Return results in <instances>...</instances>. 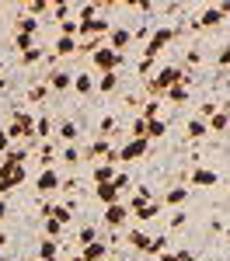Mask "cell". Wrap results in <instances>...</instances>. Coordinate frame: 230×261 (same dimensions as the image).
Returning <instances> with one entry per match:
<instances>
[{"label": "cell", "mask_w": 230, "mask_h": 261, "mask_svg": "<svg viewBox=\"0 0 230 261\" xmlns=\"http://www.w3.org/2000/svg\"><path fill=\"white\" fill-rule=\"evenodd\" d=\"M4 133H7L11 146L18 140H32V136H35V115H32V112H14V119H11V125H7Z\"/></svg>", "instance_id": "cell-1"}, {"label": "cell", "mask_w": 230, "mask_h": 261, "mask_svg": "<svg viewBox=\"0 0 230 261\" xmlns=\"http://www.w3.org/2000/svg\"><path fill=\"white\" fill-rule=\"evenodd\" d=\"M174 35H178V28H157V32H150V39H146V49H143V60H157V56H161V53H164L167 45H171V42H174Z\"/></svg>", "instance_id": "cell-2"}, {"label": "cell", "mask_w": 230, "mask_h": 261, "mask_svg": "<svg viewBox=\"0 0 230 261\" xmlns=\"http://www.w3.org/2000/svg\"><path fill=\"white\" fill-rule=\"evenodd\" d=\"M21 181H24V164L11 161V157H0V185H4V192H14Z\"/></svg>", "instance_id": "cell-3"}, {"label": "cell", "mask_w": 230, "mask_h": 261, "mask_svg": "<svg viewBox=\"0 0 230 261\" xmlns=\"http://www.w3.org/2000/svg\"><path fill=\"white\" fill-rule=\"evenodd\" d=\"M91 66H94V70H101V73H119L122 56H119V53H112L108 45H98V49L91 53Z\"/></svg>", "instance_id": "cell-4"}, {"label": "cell", "mask_w": 230, "mask_h": 261, "mask_svg": "<svg viewBox=\"0 0 230 261\" xmlns=\"http://www.w3.org/2000/svg\"><path fill=\"white\" fill-rule=\"evenodd\" d=\"M129 205L125 202H115V205H105V213H101V223L108 226V230H125L129 226Z\"/></svg>", "instance_id": "cell-5"}, {"label": "cell", "mask_w": 230, "mask_h": 261, "mask_svg": "<svg viewBox=\"0 0 230 261\" xmlns=\"http://www.w3.org/2000/svg\"><path fill=\"white\" fill-rule=\"evenodd\" d=\"M146 153H150V140H136V136H129V140L122 143V150H115V157L125 164H136L143 161Z\"/></svg>", "instance_id": "cell-6"}, {"label": "cell", "mask_w": 230, "mask_h": 261, "mask_svg": "<svg viewBox=\"0 0 230 261\" xmlns=\"http://www.w3.org/2000/svg\"><path fill=\"white\" fill-rule=\"evenodd\" d=\"M42 81H45V87H49V91L63 94V91H70V87H73V73L56 66V70H49V77H42Z\"/></svg>", "instance_id": "cell-7"}, {"label": "cell", "mask_w": 230, "mask_h": 261, "mask_svg": "<svg viewBox=\"0 0 230 261\" xmlns=\"http://www.w3.org/2000/svg\"><path fill=\"white\" fill-rule=\"evenodd\" d=\"M60 185H63V178H60L56 167H42V174L35 178V192H39V195H49V192H56Z\"/></svg>", "instance_id": "cell-8"}, {"label": "cell", "mask_w": 230, "mask_h": 261, "mask_svg": "<svg viewBox=\"0 0 230 261\" xmlns=\"http://www.w3.org/2000/svg\"><path fill=\"white\" fill-rule=\"evenodd\" d=\"M188 98H192V77L185 73V81L174 84L171 91H164V98H161V101H167V105H188Z\"/></svg>", "instance_id": "cell-9"}, {"label": "cell", "mask_w": 230, "mask_h": 261, "mask_svg": "<svg viewBox=\"0 0 230 261\" xmlns=\"http://www.w3.org/2000/svg\"><path fill=\"white\" fill-rule=\"evenodd\" d=\"M216 171H209V167H195L192 174H188V188H213L216 185Z\"/></svg>", "instance_id": "cell-10"}, {"label": "cell", "mask_w": 230, "mask_h": 261, "mask_svg": "<svg viewBox=\"0 0 230 261\" xmlns=\"http://www.w3.org/2000/svg\"><path fill=\"white\" fill-rule=\"evenodd\" d=\"M161 213H164V205H161V199H154V202H143V205H136V209H133V220L150 223V220H157Z\"/></svg>", "instance_id": "cell-11"}, {"label": "cell", "mask_w": 230, "mask_h": 261, "mask_svg": "<svg viewBox=\"0 0 230 261\" xmlns=\"http://www.w3.org/2000/svg\"><path fill=\"white\" fill-rule=\"evenodd\" d=\"M188 195H192V192H188L185 185H174V188H167L164 195H157V199H161V205H174V209H178V205L188 202Z\"/></svg>", "instance_id": "cell-12"}, {"label": "cell", "mask_w": 230, "mask_h": 261, "mask_svg": "<svg viewBox=\"0 0 230 261\" xmlns=\"http://www.w3.org/2000/svg\"><path fill=\"white\" fill-rule=\"evenodd\" d=\"M56 136H60V140L66 143V146H73V143L81 140V125H77L73 119H63L60 125H56Z\"/></svg>", "instance_id": "cell-13"}, {"label": "cell", "mask_w": 230, "mask_h": 261, "mask_svg": "<svg viewBox=\"0 0 230 261\" xmlns=\"http://www.w3.org/2000/svg\"><path fill=\"white\" fill-rule=\"evenodd\" d=\"M129 42H133V32H129V28H112V32H108V49L119 53V56H122V49Z\"/></svg>", "instance_id": "cell-14"}, {"label": "cell", "mask_w": 230, "mask_h": 261, "mask_svg": "<svg viewBox=\"0 0 230 261\" xmlns=\"http://www.w3.org/2000/svg\"><path fill=\"white\" fill-rule=\"evenodd\" d=\"M223 11H220V4L216 7H206L202 14H199V21H195V28H216V24H223Z\"/></svg>", "instance_id": "cell-15"}, {"label": "cell", "mask_w": 230, "mask_h": 261, "mask_svg": "<svg viewBox=\"0 0 230 261\" xmlns=\"http://www.w3.org/2000/svg\"><path fill=\"white\" fill-rule=\"evenodd\" d=\"M94 199L101 205H115V202H122V192L115 185H94Z\"/></svg>", "instance_id": "cell-16"}, {"label": "cell", "mask_w": 230, "mask_h": 261, "mask_svg": "<svg viewBox=\"0 0 230 261\" xmlns=\"http://www.w3.org/2000/svg\"><path fill=\"white\" fill-rule=\"evenodd\" d=\"M125 244H129L133 251H146L150 233H146V230H140V226H125Z\"/></svg>", "instance_id": "cell-17"}, {"label": "cell", "mask_w": 230, "mask_h": 261, "mask_svg": "<svg viewBox=\"0 0 230 261\" xmlns=\"http://www.w3.org/2000/svg\"><path fill=\"white\" fill-rule=\"evenodd\" d=\"M115 174H119V171H115V164H108V161H98V164H94V171H91L94 185H112Z\"/></svg>", "instance_id": "cell-18"}, {"label": "cell", "mask_w": 230, "mask_h": 261, "mask_svg": "<svg viewBox=\"0 0 230 261\" xmlns=\"http://www.w3.org/2000/svg\"><path fill=\"white\" fill-rule=\"evenodd\" d=\"M39 32H42V21L39 18L18 14V21H14V35H39Z\"/></svg>", "instance_id": "cell-19"}, {"label": "cell", "mask_w": 230, "mask_h": 261, "mask_svg": "<svg viewBox=\"0 0 230 261\" xmlns=\"http://www.w3.org/2000/svg\"><path fill=\"white\" fill-rule=\"evenodd\" d=\"M73 94H81V98H91L94 94V77L91 73H73V87H70Z\"/></svg>", "instance_id": "cell-20"}, {"label": "cell", "mask_w": 230, "mask_h": 261, "mask_svg": "<svg viewBox=\"0 0 230 261\" xmlns=\"http://www.w3.org/2000/svg\"><path fill=\"white\" fill-rule=\"evenodd\" d=\"M81 254H84V261H101V258H108V244L98 237L94 244H87V247H81Z\"/></svg>", "instance_id": "cell-21"}, {"label": "cell", "mask_w": 230, "mask_h": 261, "mask_svg": "<svg viewBox=\"0 0 230 261\" xmlns=\"http://www.w3.org/2000/svg\"><path fill=\"white\" fill-rule=\"evenodd\" d=\"M206 136H209L206 122H202V119H188V125H185V140L199 143V140H206Z\"/></svg>", "instance_id": "cell-22"}, {"label": "cell", "mask_w": 230, "mask_h": 261, "mask_svg": "<svg viewBox=\"0 0 230 261\" xmlns=\"http://www.w3.org/2000/svg\"><path fill=\"white\" fill-rule=\"evenodd\" d=\"M49 216H53V220L60 223V226H66V223L73 220V202H63V205H53V209H49Z\"/></svg>", "instance_id": "cell-23"}, {"label": "cell", "mask_w": 230, "mask_h": 261, "mask_svg": "<svg viewBox=\"0 0 230 261\" xmlns=\"http://www.w3.org/2000/svg\"><path fill=\"white\" fill-rule=\"evenodd\" d=\"M167 136V119H146V140H164Z\"/></svg>", "instance_id": "cell-24"}, {"label": "cell", "mask_w": 230, "mask_h": 261, "mask_svg": "<svg viewBox=\"0 0 230 261\" xmlns=\"http://www.w3.org/2000/svg\"><path fill=\"white\" fill-rule=\"evenodd\" d=\"M56 53H53V60H60V56H77V39H56V45H53Z\"/></svg>", "instance_id": "cell-25"}, {"label": "cell", "mask_w": 230, "mask_h": 261, "mask_svg": "<svg viewBox=\"0 0 230 261\" xmlns=\"http://www.w3.org/2000/svg\"><path fill=\"white\" fill-rule=\"evenodd\" d=\"M206 129H209V133H227V129H230V115L223 112V108H216V115L206 122Z\"/></svg>", "instance_id": "cell-26"}, {"label": "cell", "mask_w": 230, "mask_h": 261, "mask_svg": "<svg viewBox=\"0 0 230 261\" xmlns=\"http://www.w3.org/2000/svg\"><path fill=\"white\" fill-rule=\"evenodd\" d=\"M167 244H171V241H167V233H157V237H150V244H146L143 254L157 258V254H164V251H167Z\"/></svg>", "instance_id": "cell-27"}, {"label": "cell", "mask_w": 230, "mask_h": 261, "mask_svg": "<svg viewBox=\"0 0 230 261\" xmlns=\"http://www.w3.org/2000/svg\"><path fill=\"white\" fill-rule=\"evenodd\" d=\"M94 91H101V94L119 91V73H101V81H94Z\"/></svg>", "instance_id": "cell-28"}, {"label": "cell", "mask_w": 230, "mask_h": 261, "mask_svg": "<svg viewBox=\"0 0 230 261\" xmlns=\"http://www.w3.org/2000/svg\"><path fill=\"white\" fill-rule=\"evenodd\" d=\"M53 133H56V125H53V119H49V115H39V119H35V136H39V140L45 143L49 136H53Z\"/></svg>", "instance_id": "cell-29"}, {"label": "cell", "mask_w": 230, "mask_h": 261, "mask_svg": "<svg viewBox=\"0 0 230 261\" xmlns=\"http://www.w3.org/2000/svg\"><path fill=\"white\" fill-rule=\"evenodd\" d=\"M49 258H60V241H45V237H42V244H39V261H49Z\"/></svg>", "instance_id": "cell-30"}, {"label": "cell", "mask_w": 230, "mask_h": 261, "mask_svg": "<svg viewBox=\"0 0 230 261\" xmlns=\"http://www.w3.org/2000/svg\"><path fill=\"white\" fill-rule=\"evenodd\" d=\"M60 161L70 164V167H77L84 157H81V150H77V146H63V150H60Z\"/></svg>", "instance_id": "cell-31"}, {"label": "cell", "mask_w": 230, "mask_h": 261, "mask_svg": "<svg viewBox=\"0 0 230 261\" xmlns=\"http://www.w3.org/2000/svg\"><path fill=\"white\" fill-rule=\"evenodd\" d=\"M45 94H49V87H45V81H39V84H32V87H28V101H32V105H39V101H45Z\"/></svg>", "instance_id": "cell-32"}, {"label": "cell", "mask_w": 230, "mask_h": 261, "mask_svg": "<svg viewBox=\"0 0 230 261\" xmlns=\"http://www.w3.org/2000/svg\"><path fill=\"white\" fill-rule=\"evenodd\" d=\"M77 32H81L77 18H66V21H60V35H63V39H77Z\"/></svg>", "instance_id": "cell-33"}, {"label": "cell", "mask_w": 230, "mask_h": 261, "mask_svg": "<svg viewBox=\"0 0 230 261\" xmlns=\"http://www.w3.org/2000/svg\"><path fill=\"white\" fill-rule=\"evenodd\" d=\"M140 119H161V101L146 98V101H143V112H140Z\"/></svg>", "instance_id": "cell-34"}, {"label": "cell", "mask_w": 230, "mask_h": 261, "mask_svg": "<svg viewBox=\"0 0 230 261\" xmlns=\"http://www.w3.org/2000/svg\"><path fill=\"white\" fill-rule=\"evenodd\" d=\"M42 60H45V49H39V45L28 49V53H21V63H24V66H35V63H42Z\"/></svg>", "instance_id": "cell-35"}, {"label": "cell", "mask_w": 230, "mask_h": 261, "mask_svg": "<svg viewBox=\"0 0 230 261\" xmlns=\"http://www.w3.org/2000/svg\"><path fill=\"white\" fill-rule=\"evenodd\" d=\"M94 241H98V230H94V226H81L77 244H81V247H87V244H94Z\"/></svg>", "instance_id": "cell-36"}, {"label": "cell", "mask_w": 230, "mask_h": 261, "mask_svg": "<svg viewBox=\"0 0 230 261\" xmlns=\"http://www.w3.org/2000/svg\"><path fill=\"white\" fill-rule=\"evenodd\" d=\"M24 11H28V18H35V14H49V4H45V0H28Z\"/></svg>", "instance_id": "cell-37"}, {"label": "cell", "mask_w": 230, "mask_h": 261, "mask_svg": "<svg viewBox=\"0 0 230 261\" xmlns=\"http://www.w3.org/2000/svg\"><path fill=\"white\" fill-rule=\"evenodd\" d=\"M60 233H63V226L53 216H45V241H60Z\"/></svg>", "instance_id": "cell-38"}, {"label": "cell", "mask_w": 230, "mask_h": 261, "mask_svg": "<svg viewBox=\"0 0 230 261\" xmlns=\"http://www.w3.org/2000/svg\"><path fill=\"white\" fill-rule=\"evenodd\" d=\"M185 223H188L185 209H174V213H171V220H167V230H182Z\"/></svg>", "instance_id": "cell-39"}, {"label": "cell", "mask_w": 230, "mask_h": 261, "mask_svg": "<svg viewBox=\"0 0 230 261\" xmlns=\"http://www.w3.org/2000/svg\"><path fill=\"white\" fill-rule=\"evenodd\" d=\"M14 49H18V53L35 49V35H14Z\"/></svg>", "instance_id": "cell-40"}, {"label": "cell", "mask_w": 230, "mask_h": 261, "mask_svg": "<svg viewBox=\"0 0 230 261\" xmlns=\"http://www.w3.org/2000/svg\"><path fill=\"white\" fill-rule=\"evenodd\" d=\"M98 133H101V140H108V136L115 133V119H112V115H105V119L98 122Z\"/></svg>", "instance_id": "cell-41"}, {"label": "cell", "mask_w": 230, "mask_h": 261, "mask_svg": "<svg viewBox=\"0 0 230 261\" xmlns=\"http://www.w3.org/2000/svg\"><path fill=\"white\" fill-rule=\"evenodd\" d=\"M112 185H115V188H119V192H129V188H133V181H129V174H115V178H112Z\"/></svg>", "instance_id": "cell-42"}, {"label": "cell", "mask_w": 230, "mask_h": 261, "mask_svg": "<svg viewBox=\"0 0 230 261\" xmlns=\"http://www.w3.org/2000/svg\"><path fill=\"white\" fill-rule=\"evenodd\" d=\"M49 11H53V14H56L60 21L70 18V4H49Z\"/></svg>", "instance_id": "cell-43"}, {"label": "cell", "mask_w": 230, "mask_h": 261, "mask_svg": "<svg viewBox=\"0 0 230 261\" xmlns=\"http://www.w3.org/2000/svg\"><path fill=\"white\" fill-rule=\"evenodd\" d=\"M216 63H220L223 70H227V66H230V39H227V45H223V53L216 56Z\"/></svg>", "instance_id": "cell-44"}, {"label": "cell", "mask_w": 230, "mask_h": 261, "mask_svg": "<svg viewBox=\"0 0 230 261\" xmlns=\"http://www.w3.org/2000/svg\"><path fill=\"white\" fill-rule=\"evenodd\" d=\"M185 63H188V66H199V63H202V53H199V49H188Z\"/></svg>", "instance_id": "cell-45"}, {"label": "cell", "mask_w": 230, "mask_h": 261, "mask_svg": "<svg viewBox=\"0 0 230 261\" xmlns=\"http://www.w3.org/2000/svg\"><path fill=\"white\" fill-rule=\"evenodd\" d=\"M136 70H140V77L146 81V77L154 73V63H150V60H140V66H136Z\"/></svg>", "instance_id": "cell-46"}, {"label": "cell", "mask_w": 230, "mask_h": 261, "mask_svg": "<svg viewBox=\"0 0 230 261\" xmlns=\"http://www.w3.org/2000/svg\"><path fill=\"white\" fill-rule=\"evenodd\" d=\"M7 150H11V140H7V133H4V129H0V157H4V153H7Z\"/></svg>", "instance_id": "cell-47"}, {"label": "cell", "mask_w": 230, "mask_h": 261, "mask_svg": "<svg viewBox=\"0 0 230 261\" xmlns=\"http://www.w3.org/2000/svg\"><path fill=\"white\" fill-rule=\"evenodd\" d=\"M174 254H178V261H199L192 251H174Z\"/></svg>", "instance_id": "cell-48"}, {"label": "cell", "mask_w": 230, "mask_h": 261, "mask_svg": "<svg viewBox=\"0 0 230 261\" xmlns=\"http://www.w3.org/2000/svg\"><path fill=\"white\" fill-rule=\"evenodd\" d=\"M157 261H178V254H171V251H164V254H157Z\"/></svg>", "instance_id": "cell-49"}, {"label": "cell", "mask_w": 230, "mask_h": 261, "mask_svg": "<svg viewBox=\"0 0 230 261\" xmlns=\"http://www.w3.org/2000/svg\"><path fill=\"white\" fill-rule=\"evenodd\" d=\"M4 216H7V202L0 199V223H4Z\"/></svg>", "instance_id": "cell-50"}, {"label": "cell", "mask_w": 230, "mask_h": 261, "mask_svg": "<svg viewBox=\"0 0 230 261\" xmlns=\"http://www.w3.org/2000/svg\"><path fill=\"white\" fill-rule=\"evenodd\" d=\"M66 261H84V254H81V251H77V254H70V258H66Z\"/></svg>", "instance_id": "cell-51"}, {"label": "cell", "mask_w": 230, "mask_h": 261, "mask_svg": "<svg viewBox=\"0 0 230 261\" xmlns=\"http://www.w3.org/2000/svg\"><path fill=\"white\" fill-rule=\"evenodd\" d=\"M4 195H7V192H4V185H0V199H4Z\"/></svg>", "instance_id": "cell-52"}, {"label": "cell", "mask_w": 230, "mask_h": 261, "mask_svg": "<svg viewBox=\"0 0 230 261\" xmlns=\"http://www.w3.org/2000/svg\"><path fill=\"white\" fill-rule=\"evenodd\" d=\"M0 261H7V258H4V251H0Z\"/></svg>", "instance_id": "cell-53"}, {"label": "cell", "mask_w": 230, "mask_h": 261, "mask_svg": "<svg viewBox=\"0 0 230 261\" xmlns=\"http://www.w3.org/2000/svg\"><path fill=\"white\" fill-rule=\"evenodd\" d=\"M49 261H60V258H49Z\"/></svg>", "instance_id": "cell-54"}, {"label": "cell", "mask_w": 230, "mask_h": 261, "mask_svg": "<svg viewBox=\"0 0 230 261\" xmlns=\"http://www.w3.org/2000/svg\"><path fill=\"white\" fill-rule=\"evenodd\" d=\"M32 261H39V258H32Z\"/></svg>", "instance_id": "cell-55"}]
</instances>
